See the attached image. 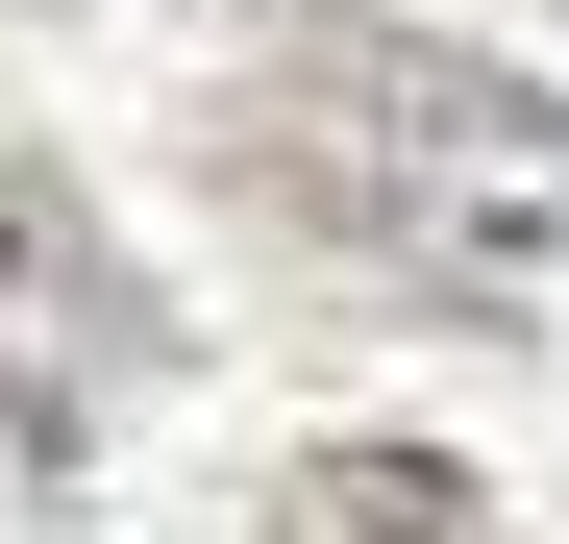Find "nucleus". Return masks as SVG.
I'll use <instances>...</instances> for the list:
<instances>
[{
  "label": "nucleus",
  "instance_id": "nucleus-2",
  "mask_svg": "<svg viewBox=\"0 0 569 544\" xmlns=\"http://www.w3.org/2000/svg\"><path fill=\"white\" fill-rule=\"evenodd\" d=\"M0 298H26V322H100V346H173V298L124 272V223L74 199L50 149H0Z\"/></svg>",
  "mask_w": 569,
  "mask_h": 544
},
{
  "label": "nucleus",
  "instance_id": "nucleus-3",
  "mask_svg": "<svg viewBox=\"0 0 569 544\" xmlns=\"http://www.w3.org/2000/svg\"><path fill=\"white\" fill-rule=\"evenodd\" d=\"M272 544H496L446 445H298L272 471Z\"/></svg>",
  "mask_w": 569,
  "mask_h": 544
},
{
  "label": "nucleus",
  "instance_id": "nucleus-4",
  "mask_svg": "<svg viewBox=\"0 0 569 544\" xmlns=\"http://www.w3.org/2000/svg\"><path fill=\"white\" fill-rule=\"evenodd\" d=\"M50 495H74V396H50V372H0V520H50Z\"/></svg>",
  "mask_w": 569,
  "mask_h": 544
},
{
  "label": "nucleus",
  "instance_id": "nucleus-1",
  "mask_svg": "<svg viewBox=\"0 0 569 544\" xmlns=\"http://www.w3.org/2000/svg\"><path fill=\"white\" fill-rule=\"evenodd\" d=\"M223 173L298 248L397 272V298H446V322H496L520 272H569V100L496 74V50H421V26H272Z\"/></svg>",
  "mask_w": 569,
  "mask_h": 544
}]
</instances>
